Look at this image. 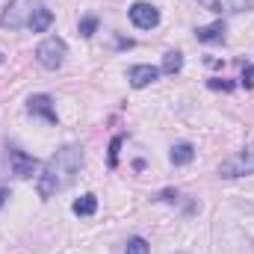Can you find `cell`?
Wrapping results in <instances>:
<instances>
[{
    "label": "cell",
    "mask_w": 254,
    "mask_h": 254,
    "mask_svg": "<svg viewBox=\"0 0 254 254\" xmlns=\"http://www.w3.org/2000/svg\"><path fill=\"white\" fill-rule=\"evenodd\" d=\"M80 169H83V148H80V145H63V148L45 163V169H42V175H39V181H36L39 198L48 201V198H54L57 192L68 190V187L77 181Z\"/></svg>",
    "instance_id": "cell-1"
},
{
    "label": "cell",
    "mask_w": 254,
    "mask_h": 254,
    "mask_svg": "<svg viewBox=\"0 0 254 254\" xmlns=\"http://www.w3.org/2000/svg\"><path fill=\"white\" fill-rule=\"evenodd\" d=\"M65 57H68V45H65L60 36H51V39H45V42L36 48V63L42 65V68H48V71L63 68Z\"/></svg>",
    "instance_id": "cell-2"
},
{
    "label": "cell",
    "mask_w": 254,
    "mask_h": 254,
    "mask_svg": "<svg viewBox=\"0 0 254 254\" xmlns=\"http://www.w3.org/2000/svg\"><path fill=\"white\" fill-rule=\"evenodd\" d=\"M219 175L222 178H246V175H254V142L246 145L243 151H237L234 157H228L219 166Z\"/></svg>",
    "instance_id": "cell-3"
},
{
    "label": "cell",
    "mask_w": 254,
    "mask_h": 254,
    "mask_svg": "<svg viewBox=\"0 0 254 254\" xmlns=\"http://www.w3.org/2000/svg\"><path fill=\"white\" fill-rule=\"evenodd\" d=\"M33 0H12L9 6H6V12L0 15V27H6V30H21V27H27L30 24V18H33Z\"/></svg>",
    "instance_id": "cell-4"
},
{
    "label": "cell",
    "mask_w": 254,
    "mask_h": 254,
    "mask_svg": "<svg viewBox=\"0 0 254 254\" xmlns=\"http://www.w3.org/2000/svg\"><path fill=\"white\" fill-rule=\"evenodd\" d=\"M127 15H130L133 27H139V30H154V27L160 24V9L151 6V3H145V0H136V3L127 9Z\"/></svg>",
    "instance_id": "cell-5"
},
{
    "label": "cell",
    "mask_w": 254,
    "mask_h": 254,
    "mask_svg": "<svg viewBox=\"0 0 254 254\" xmlns=\"http://www.w3.org/2000/svg\"><path fill=\"white\" fill-rule=\"evenodd\" d=\"M9 169H12L15 178L27 181V178H33L39 172V160L30 157V154H24V151H9Z\"/></svg>",
    "instance_id": "cell-6"
},
{
    "label": "cell",
    "mask_w": 254,
    "mask_h": 254,
    "mask_svg": "<svg viewBox=\"0 0 254 254\" xmlns=\"http://www.w3.org/2000/svg\"><path fill=\"white\" fill-rule=\"evenodd\" d=\"M198 6L207 12H216V15H234V12L254 9V0H198Z\"/></svg>",
    "instance_id": "cell-7"
},
{
    "label": "cell",
    "mask_w": 254,
    "mask_h": 254,
    "mask_svg": "<svg viewBox=\"0 0 254 254\" xmlns=\"http://www.w3.org/2000/svg\"><path fill=\"white\" fill-rule=\"evenodd\" d=\"M27 113H30V116H42L48 125H57V122H60V119H57V110H54L51 95H33V98L27 101Z\"/></svg>",
    "instance_id": "cell-8"
},
{
    "label": "cell",
    "mask_w": 254,
    "mask_h": 254,
    "mask_svg": "<svg viewBox=\"0 0 254 254\" xmlns=\"http://www.w3.org/2000/svg\"><path fill=\"white\" fill-rule=\"evenodd\" d=\"M157 77H160V68H154V65H133V68L127 71V80H130L133 89H145V86H151Z\"/></svg>",
    "instance_id": "cell-9"
},
{
    "label": "cell",
    "mask_w": 254,
    "mask_h": 254,
    "mask_svg": "<svg viewBox=\"0 0 254 254\" xmlns=\"http://www.w3.org/2000/svg\"><path fill=\"white\" fill-rule=\"evenodd\" d=\"M195 39L204 42V45L225 42V21H216V24H210V27H198V30H195Z\"/></svg>",
    "instance_id": "cell-10"
},
{
    "label": "cell",
    "mask_w": 254,
    "mask_h": 254,
    "mask_svg": "<svg viewBox=\"0 0 254 254\" xmlns=\"http://www.w3.org/2000/svg\"><path fill=\"white\" fill-rule=\"evenodd\" d=\"M51 24H54V12H51L48 6H36V12H33V18H30L27 27H30L33 33H48Z\"/></svg>",
    "instance_id": "cell-11"
},
{
    "label": "cell",
    "mask_w": 254,
    "mask_h": 254,
    "mask_svg": "<svg viewBox=\"0 0 254 254\" xmlns=\"http://www.w3.org/2000/svg\"><path fill=\"white\" fill-rule=\"evenodd\" d=\"M71 210H74L77 216H95V210H98V195H92V192L80 195V198L71 204Z\"/></svg>",
    "instance_id": "cell-12"
},
{
    "label": "cell",
    "mask_w": 254,
    "mask_h": 254,
    "mask_svg": "<svg viewBox=\"0 0 254 254\" xmlns=\"http://www.w3.org/2000/svg\"><path fill=\"white\" fill-rule=\"evenodd\" d=\"M169 157H172V163H175V166H190L192 160H195V148H192L190 142H178V145L172 148V154H169Z\"/></svg>",
    "instance_id": "cell-13"
},
{
    "label": "cell",
    "mask_w": 254,
    "mask_h": 254,
    "mask_svg": "<svg viewBox=\"0 0 254 254\" xmlns=\"http://www.w3.org/2000/svg\"><path fill=\"white\" fill-rule=\"evenodd\" d=\"M184 68V54L181 51H169L163 57V74H178Z\"/></svg>",
    "instance_id": "cell-14"
},
{
    "label": "cell",
    "mask_w": 254,
    "mask_h": 254,
    "mask_svg": "<svg viewBox=\"0 0 254 254\" xmlns=\"http://www.w3.org/2000/svg\"><path fill=\"white\" fill-rule=\"evenodd\" d=\"M125 254H151V246H148V240H145V237H133V240L127 243Z\"/></svg>",
    "instance_id": "cell-15"
},
{
    "label": "cell",
    "mask_w": 254,
    "mask_h": 254,
    "mask_svg": "<svg viewBox=\"0 0 254 254\" xmlns=\"http://www.w3.org/2000/svg\"><path fill=\"white\" fill-rule=\"evenodd\" d=\"M95 30H98V18H95V15H86V18L80 21V36H83V39H92Z\"/></svg>",
    "instance_id": "cell-16"
},
{
    "label": "cell",
    "mask_w": 254,
    "mask_h": 254,
    "mask_svg": "<svg viewBox=\"0 0 254 254\" xmlns=\"http://www.w3.org/2000/svg\"><path fill=\"white\" fill-rule=\"evenodd\" d=\"M119 148H122V136H113V142H110V157H107L110 169H116V166H119Z\"/></svg>",
    "instance_id": "cell-17"
},
{
    "label": "cell",
    "mask_w": 254,
    "mask_h": 254,
    "mask_svg": "<svg viewBox=\"0 0 254 254\" xmlns=\"http://www.w3.org/2000/svg\"><path fill=\"white\" fill-rule=\"evenodd\" d=\"M243 86H246V89L254 86V65H246V68H243Z\"/></svg>",
    "instance_id": "cell-18"
},
{
    "label": "cell",
    "mask_w": 254,
    "mask_h": 254,
    "mask_svg": "<svg viewBox=\"0 0 254 254\" xmlns=\"http://www.w3.org/2000/svg\"><path fill=\"white\" fill-rule=\"evenodd\" d=\"M210 89H225V92H231V89H234V83H225V80H210Z\"/></svg>",
    "instance_id": "cell-19"
},
{
    "label": "cell",
    "mask_w": 254,
    "mask_h": 254,
    "mask_svg": "<svg viewBox=\"0 0 254 254\" xmlns=\"http://www.w3.org/2000/svg\"><path fill=\"white\" fill-rule=\"evenodd\" d=\"M160 201H178V192H175V190H166V192H160Z\"/></svg>",
    "instance_id": "cell-20"
},
{
    "label": "cell",
    "mask_w": 254,
    "mask_h": 254,
    "mask_svg": "<svg viewBox=\"0 0 254 254\" xmlns=\"http://www.w3.org/2000/svg\"><path fill=\"white\" fill-rule=\"evenodd\" d=\"M6 201H9V190H0V207H3Z\"/></svg>",
    "instance_id": "cell-21"
},
{
    "label": "cell",
    "mask_w": 254,
    "mask_h": 254,
    "mask_svg": "<svg viewBox=\"0 0 254 254\" xmlns=\"http://www.w3.org/2000/svg\"><path fill=\"white\" fill-rule=\"evenodd\" d=\"M0 63H3V57H0Z\"/></svg>",
    "instance_id": "cell-22"
}]
</instances>
